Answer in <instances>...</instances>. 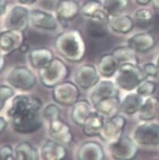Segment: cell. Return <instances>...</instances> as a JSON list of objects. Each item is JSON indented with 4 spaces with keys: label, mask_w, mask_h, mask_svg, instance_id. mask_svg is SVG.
I'll use <instances>...</instances> for the list:
<instances>
[{
    "label": "cell",
    "mask_w": 159,
    "mask_h": 160,
    "mask_svg": "<svg viewBox=\"0 0 159 160\" xmlns=\"http://www.w3.org/2000/svg\"><path fill=\"white\" fill-rule=\"evenodd\" d=\"M54 48L62 58L70 62H79L84 58L86 47L81 32L69 29L59 33L54 40Z\"/></svg>",
    "instance_id": "obj_1"
},
{
    "label": "cell",
    "mask_w": 159,
    "mask_h": 160,
    "mask_svg": "<svg viewBox=\"0 0 159 160\" xmlns=\"http://www.w3.org/2000/svg\"><path fill=\"white\" fill-rule=\"evenodd\" d=\"M115 75L117 86L127 92L136 90L142 81L147 79L143 69L136 63L121 64Z\"/></svg>",
    "instance_id": "obj_2"
},
{
    "label": "cell",
    "mask_w": 159,
    "mask_h": 160,
    "mask_svg": "<svg viewBox=\"0 0 159 160\" xmlns=\"http://www.w3.org/2000/svg\"><path fill=\"white\" fill-rule=\"evenodd\" d=\"M38 70L40 82L49 88H53L64 81L69 73L67 65L58 58H54L47 65Z\"/></svg>",
    "instance_id": "obj_3"
},
{
    "label": "cell",
    "mask_w": 159,
    "mask_h": 160,
    "mask_svg": "<svg viewBox=\"0 0 159 160\" xmlns=\"http://www.w3.org/2000/svg\"><path fill=\"white\" fill-rule=\"evenodd\" d=\"M40 111L28 110L11 118L13 129L18 133L30 134L39 130L43 126Z\"/></svg>",
    "instance_id": "obj_4"
},
{
    "label": "cell",
    "mask_w": 159,
    "mask_h": 160,
    "mask_svg": "<svg viewBox=\"0 0 159 160\" xmlns=\"http://www.w3.org/2000/svg\"><path fill=\"white\" fill-rule=\"evenodd\" d=\"M132 139L140 145H159V122H142L134 129Z\"/></svg>",
    "instance_id": "obj_5"
},
{
    "label": "cell",
    "mask_w": 159,
    "mask_h": 160,
    "mask_svg": "<svg viewBox=\"0 0 159 160\" xmlns=\"http://www.w3.org/2000/svg\"><path fill=\"white\" fill-rule=\"evenodd\" d=\"M7 82L15 89L29 91L36 85V78L31 69L24 66L13 67L9 72Z\"/></svg>",
    "instance_id": "obj_6"
},
{
    "label": "cell",
    "mask_w": 159,
    "mask_h": 160,
    "mask_svg": "<svg viewBox=\"0 0 159 160\" xmlns=\"http://www.w3.org/2000/svg\"><path fill=\"white\" fill-rule=\"evenodd\" d=\"M80 96L79 86L72 81H64L53 88V99L60 105L72 106L80 99Z\"/></svg>",
    "instance_id": "obj_7"
},
{
    "label": "cell",
    "mask_w": 159,
    "mask_h": 160,
    "mask_svg": "<svg viewBox=\"0 0 159 160\" xmlns=\"http://www.w3.org/2000/svg\"><path fill=\"white\" fill-rule=\"evenodd\" d=\"M110 152L114 160H134L139 148L132 138L123 135L117 141L110 144Z\"/></svg>",
    "instance_id": "obj_8"
},
{
    "label": "cell",
    "mask_w": 159,
    "mask_h": 160,
    "mask_svg": "<svg viewBox=\"0 0 159 160\" xmlns=\"http://www.w3.org/2000/svg\"><path fill=\"white\" fill-rule=\"evenodd\" d=\"M126 126V118L123 114H117L110 118L106 119L98 137L109 144L117 141L124 135Z\"/></svg>",
    "instance_id": "obj_9"
},
{
    "label": "cell",
    "mask_w": 159,
    "mask_h": 160,
    "mask_svg": "<svg viewBox=\"0 0 159 160\" xmlns=\"http://www.w3.org/2000/svg\"><path fill=\"white\" fill-rule=\"evenodd\" d=\"M30 25V10L24 6H14L7 13L5 25L7 29L25 32Z\"/></svg>",
    "instance_id": "obj_10"
},
{
    "label": "cell",
    "mask_w": 159,
    "mask_h": 160,
    "mask_svg": "<svg viewBox=\"0 0 159 160\" xmlns=\"http://www.w3.org/2000/svg\"><path fill=\"white\" fill-rule=\"evenodd\" d=\"M24 32L14 29H7L0 33V52L4 56L20 50L25 43Z\"/></svg>",
    "instance_id": "obj_11"
},
{
    "label": "cell",
    "mask_w": 159,
    "mask_h": 160,
    "mask_svg": "<svg viewBox=\"0 0 159 160\" xmlns=\"http://www.w3.org/2000/svg\"><path fill=\"white\" fill-rule=\"evenodd\" d=\"M43 106L41 99L34 96L17 95L11 101L7 114L11 118L16 114L28 110L40 111Z\"/></svg>",
    "instance_id": "obj_12"
},
{
    "label": "cell",
    "mask_w": 159,
    "mask_h": 160,
    "mask_svg": "<svg viewBox=\"0 0 159 160\" xmlns=\"http://www.w3.org/2000/svg\"><path fill=\"white\" fill-rule=\"evenodd\" d=\"M99 75L98 69L94 65L82 64L76 70V84L83 89H90L99 81Z\"/></svg>",
    "instance_id": "obj_13"
},
{
    "label": "cell",
    "mask_w": 159,
    "mask_h": 160,
    "mask_svg": "<svg viewBox=\"0 0 159 160\" xmlns=\"http://www.w3.org/2000/svg\"><path fill=\"white\" fill-rule=\"evenodd\" d=\"M119 88L116 83L110 80L99 81L93 88L90 92V101L92 105H95L102 99L107 98L119 96Z\"/></svg>",
    "instance_id": "obj_14"
},
{
    "label": "cell",
    "mask_w": 159,
    "mask_h": 160,
    "mask_svg": "<svg viewBox=\"0 0 159 160\" xmlns=\"http://www.w3.org/2000/svg\"><path fill=\"white\" fill-rule=\"evenodd\" d=\"M81 12V7L75 0H59L55 9L56 18L64 28L67 23L74 20Z\"/></svg>",
    "instance_id": "obj_15"
},
{
    "label": "cell",
    "mask_w": 159,
    "mask_h": 160,
    "mask_svg": "<svg viewBox=\"0 0 159 160\" xmlns=\"http://www.w3.org/2000/svg\"><path fill=\"white\" fill-rule=\"evenodd\" d=\"M49 135L51 139L63 145L70 144L73 140V134L69 125L59 118L49 123Z\"/></svg>",
    "instance_id": "obj_16"
},
{
    "label": "cell",
    "mask_w": 159,
    "mask_h": 160,
    "mask_svg": "<svg viewBox=\"0 0 159 160\" xmlns=\"http://www.w3.org/2000/svg\"><path fill=\"white\" fill-rule=\"evenodd\" d=\"M30 24L39 29L54 30L57 28L58 21L52 13L35 9L30 10Z\"/></svg>",
    "instance_id": "obj_17"
},
{
    "label": "cell",
    "mask_w": 159,
    "mask_h": 160,
    "mask_svg": "<svg viewBox=\"0 0 159 160\" xmlns=\"http://www.w3.org/2000/svg\"><path fill=\"white\" fill-rule=\"evenodd\" d=\"M156 40L154 35L149 32H141L132 36L127 40V45L136 53H146L155 46Z\"/></svg>",
    "instance_id": "obj_18"
},
{
    "label": "cell",
    "mask_w": 159,
    "mask_h": 160,
    "mask_svg": "<svg viewBox=\"0 0 159 160\" xmlns=\"http://www.w3.org/2000/svg\"><path fill=\"white\" fill-rule=\"evenodd\" d=\"M105 153L102 146L93 140L84 142L77 152V160H104Z\"/></svg>",
    "instance_id": "obj_19"
},
{
    "label": "cell",
    "mask_w": 159,
    "mask_h": 160,
    "mask_svg": "<svg viewBox=\"0 0 159 160\" xmlns=\"http://www.w3.org/2000/svg\"><path fill=\"white\" fill-rule=\"evenodd\" d=\"M67 155L66 146L54 140H46L41 147L43 160H64Z\"/></svg>",
    "instance_id": "obj_20"
},
{
    "label": "cell",
    "mask_w": 159,
    "mask_h": 160,
    "mask_svg": "<svg viewBox=\"0 0 159 160\" xmlns=\"http://www.w3.org/2000/svg\"><path fill=\"white\" fill-rule=\"evenodd\" d=\"M93 105L87 99H79L72 105L71 118L74 123L82 127L85 121L93 112Z\"/></svg>",
    "instance_id": "obj_21"
},
{
    "label": "cell",
    "mask_w": 159,
    "mask_h": 160,
    "mask_svg": "<svg viewBox=\"0 0 159 160\" xmlns=\"http://www.w3.org/2000/svg\"><path fill=\"white\" fill-rule=\"evenodd\" d=\"M143 96L138 94L136 92H129L125 95L121 100L120 112L125 115H133L139 112L142 104H143Z\"/></svg>",
    "instance_id": "obj_22"
},
{
    "label": "cell",
    "mask_w": 159,
    "mask_h": 160,
    "mask_svg": "<svg viewBox=\"0 0 159 160\" xmlns=\"http://www.w3.org/2000/svg\"><path fill=\"white\" fill-rule=\"evenodd\" d=\"M54 53L50 48H36L30 50L28 59L35 69H39L47 65L54 58Z\"/></svg>",
    "instance_id": "obj_23"
},
{
    "label": "cell",
    "mask_w": 159,
    "mask_h": 160,
    "mask_svg": "<svg viewBox=\"0 0 159 160\" xmlns=\"http://www.w3.org/2000/svg\"><path fill=\"white\" fill-rule=\"evenodd\" d=\"M120 104L121 99L119 96H113L102 99L93 107L95 111L102 114L105 119H108L119 114Z\"/></svg>",
    "instance_id": "obj_24"
},
{
    "label": "cell",
    "mask_w": 159,
    "mask_h": 160,
    "mask_svg": "<svg viewBox=\"0 0 159 160\" xmlns=\"http://www.w3.org/2000/svg\"><path fill=\"white\" fill-rule=\"evenodd\" d=\"M137 114L142 122L154 120L159 114V98L152 96L144 99Z\"/></svg>",
    "instance_id": "obj_25"
},
{
    "label": "cell",
    "mask_w": 159,
    "mask_h": 160,
    "mask_svg": "<svg viewBox=\"0 0 159 160\" xmlns=\"http://www.w3.org/2000/svg\"><path fill=\"white\" fill-rule=\"evenodd\" d=\"M119 66L120 64L117 61L113 54L107 53L102 55L99 58L97 65V69L99 74L106 78H110L116 74Z\"/></svg>",
    "instance_id": "obj_26"
},
{
    "label": "cell",
    "mask_w": 159,
    "mask_h": 160,
    "mask_svg": "<svg viewBox=\"0 0 159 160\" xmlns=\"http://www.w3.org/2000/svg\"><path fill=\"white\" fill-rule=\"evenodd\" d=\"M134 19L127 14H120L116 17H112L109 22V28L113 32L120 34L129 33L134 28Z\"/></svg>",
    "instance_id": "obj_27"
},
{
    "label": "cell",
    "mask_w": 159,
    "mask_h": 160,
    "mask_svg": "<svg viewBox=\"0 0 159 160\" xmlns=\"http://www.w3.org/2000/svg\"><path fill=\"white\" fill-rule=\"evenodd\" d=\"M105 120V118L102 114L97 112L96 111H94L82 126L84 135L87 137L99 136Z\"/></svg>",
    "instance_id": "obj_28"
},
{
    "label": "cell",
    "mask_w": 159,
    "mask_h": 160,
    "mask_svg": "<svg viewBox=\"0 0 159 160\" xmlns=\"http://www.w3.org/2000/svg\"><path fill=\"white\" fill-rule=\"evenodd\" d=\"M112 54L120 65L124 64V63H136V64H138L136 52L128 45L117 47L113 50Z\"/></svg>",
    "instance_id": "obj_29"
},
{
    "label": "cell",
    "mask_w": 159,
    "mask_h": 160,
    "mask_svg": "<svg viewBox=\"0 0 159 160\" xmlns=\"http://www.w3.org/2000/svg\"><path fill=\"white\" fill-rule=\"evenodd\" d=\"M128 5V0H103L102 6L107 14L112 18L122 14Z\"/></svg>",
    "instance_id": "obj_30"
},
{
    "label": "cell",
    "mask_w": 159,
    "mask_h": 160,
    "mask_svg": "<svg viewBox=\"0 0 159 160\" xmlns=\"http://www.w3.org/2000/svg\"><path fill=\"white\" fill-rule=\"evenodd\" d=\"M154 14L151 9L139 8L134 13V22L139 25H149L153 22Z\"/></svg>",
    "instance_id": "obj_31"
},
{
    "label": "cell",
    "mask_w": 159,
    "mask_h": 160,
    "mask_svg": "<svg viewBox=\"0 0 159 160\" xmlns=\"http://www.w3.org/2000/svg\"><path fill=\"white\" fill-rule=\"evenodd\" d=\"M15 149L22 152L26 160H39L40 155L37 148L28 142H21L16 146Z\"/></svg>",
    "instance_id": "obj_32"
},
{
    "label": "cell",
    "mask_w": 159,
    "mask_h": 160,
    "mask_svg": "<svg viewBox=\"0 0 159 160\" xmlns=\"http://www.w3.org/2000/svg\"><path fill=\"white\" fill-rule=\"evenodd\" d=\"M157 89V85L154 81L146 79L142 81L140 85L136 88V92L143 98H147L154 96Z\"/></svg>",
    "instance_id": "obj_33"
},
{
    "label": "cell",
    "mask_w": 159,
    "mask_h": 160,
    "mask_svg": "<svg viewBox=\"0 0 159 160\" xmlns=\"http://www.w3.org/2000/svg\"><path fill=\"white\" fill-rule=\"evenodd\" d=\"M42 116L43 119L50 123L53 121L61 118V110L56 104L50 103L43 110Z\"/></svg>",
    "instance_id": "obj_34"
},
{
    "label": "cell",
    "mask_w": 159,
    "mask_h": 160,
    "mask_svg": "<svg viewBox=\"0 0 159 160\" xmlns=\"http://www.w3.org/2000/svg\"><path fill=\"white\" fill-rule=\"evenodd\" d=\"M103 8L102 2L98 0H89L86 2L81 8V12L87 18H89L93 13L98 10Z\"/></svg>",
    "instance_id": "obj_35"
},
{
    "label": "cell",
    "mask_w": 159,
    "mask_h": 160,
    "mask_svg": "<svg viewBox=\"0 0 159 160\" xmlns=\"http://www.w3.org/2000/svg\"><path fill=\"white\" fill-rule=\"evenodd\" d=\"M14 96V91L11 86L0 85V111L4 108L9 99Z\"/></svg>",
    "instance_id": "obj_36"
},
{
    "label": "cell",
    "mask_w": 159,
    "mask_h": 160,
    "mask_svg": "<svg viewBox=\"0 0 159 160\" xmlns=\"http://www.w3.org/2000/svg\"><path fill=\"white\" fill-rule=\"evenodd\" d=\"M89 34L93 38H102L107 34V29L105 26H101V25H95L88 22V28H87Z\"/></svg>",
    "instance_id": "obj_37"
},
{
    "label": "cell",
    "mask_w": 159,
    "mask_h": 160,
    "mask_svg": "<svg viewBox=\"0 0 159 160\" xmlns=\"http://www.w3.org/2000/svg\"><path fill=\"white\" fill-rule=\"evenodd\" d=\"M143 73H145L147 78H155L159 75V69L156 66L155 63L147 62L142 66Z\"/></svg>",
    "instance_id": "obj_38"
},
{
    "label": "cell",
    "mask_w": 159,
    "mask_h": 160,
    "mask_svg": "<svg viewBox=\"0 0 159 160\" xmlns=\"http://www.w3.org/2000/svg\"><path fill=\"white\" fill-rule=\"evenodd\" d=\"M1 160H15V149L10 145H5L0 148Z\"/></svg>",
    "instance_id": "obj_39"
},
{
    "label": "cell",
    "mask_w": 159,
    "mask_h": 160,
    "mask_svg": "<svg viewBox=\"0 0 159 160\" xmlns=\"http://www.w3.org/2000/svg\"><path fill=\"white\" fill-rule=\"evenodd\" d=\"M7 122L6 119L3 117L0 116V133L4 131V129L7 128Z\"/></svg>",
    "instance_id": "obj_40"
},
{
    "label": "cell",
    "mask_w": 159,
    "mask_h": 160,
    "mask_svg": "<svg viewBox=\"0 0 159 160\" xmlns=\"http://www.w3.org/2000/svg\"><path fill=\"white\" fill-rule=\"evenodd\" d=\"M4 67H5V58L4 55L0 52V73L3 70Z\"/></svg>",
    "instance_id": "obj_41"
},
{
    "label": "cell",
    "mask_w": 159,
    "mask_h": 160,
    "mask_svg": "<svg viewBox=\"0 0 159 160\" xmlns=\"http://www.w3.org/2000/svg\"><path fill=\"white\" fill-rule=\"evenodd\" d=\"M136 2H137L139 5L141 6H146L151 2V0H136Z\"/></svg>",
    "instance_id": "obj_42"
},
{
    "label": "cell",
    "mask_w": 159,
    "mask_h": 160,
    "mask_svg": "<svg viewBox=\"0 0 159 160\" xmlns=\"http://www.w3.org/2000/svg\"><path fill=\"white\" fill-rule=\"evenodd\" d=\"M20 2L24 5H30V4H32L36 2V0H19Z\"/></svg>",
    "instance_id": "obj_43"
},
{
    "label": "cell",
    "mask_w": 159,
    "mask_h": 160,
    "mask_svg": "<svg viewBox=\"0 0 159 160\" xmlns=\"http://www.w3.org/2000/svg\"><path fill=\"white\" fill-rule=\"evenodd\" d=\"M151 3L155 10H159V0H151Z\"/></svg>",
    "instance_id": "obj_44"
},
{
    "label": "cell",
    "mask_w": 159,
    "mask_h": 160,
    "mask_svg": "<svg viewBox=\"0 0 159 160\" xmlns=\"http://www.w3.org/2000/svg\"><path fill=\"white\" fill-rule=\"evenodd\" d=\"M20 51L24 53L26 52V51H28V46L26 44V43H24V44L21 47V48H20Z\"/></svg>",
    "instance_id": "obj_45"
},
{
    "label": "cell",
    "mask_w": 159,
    "mask_h": 160,
    "mask_svg": "<svg viewBox=\"0 0 159 160\" xmlns=\"http://www.w3.org/2000/svg\"><path fill=\"white\" fill-rule=\"evenodd\" d=\"M155 64H156V66H157V68H158V69H159V51H158V53H157V58H156Z\"/></svg>",
    "instance_id": "obj_46"
},
{
    "label": "cell",
    "mask_w": 159,
    "mask_h": 160,
    "mask_svg": "<svg viewBox=\"0 0 159 160\" xmlns=\"http://www.w3.org/2000/svg\"><path fill=\"white\" fill-rule=\"evenodd\" d=\"M152 160H159V158H155V159H152Z\"/></svg>",
    "instance_id": "obj_47"
},
{
    "label": "cell",
    "mask_w": 159,
    "mask_h": 160,
    "mask_svg": "<svg viewBox=\"0 0 159 160\" xmlns=\"http://www.w3.org/2000/svg\"><path fill=\"white\" fill-rule=\"evenodd\" d=\"M0 160H1V156H0Z\"/></svg>",
    "instance_id": "obj_48"
}]
</instances>
